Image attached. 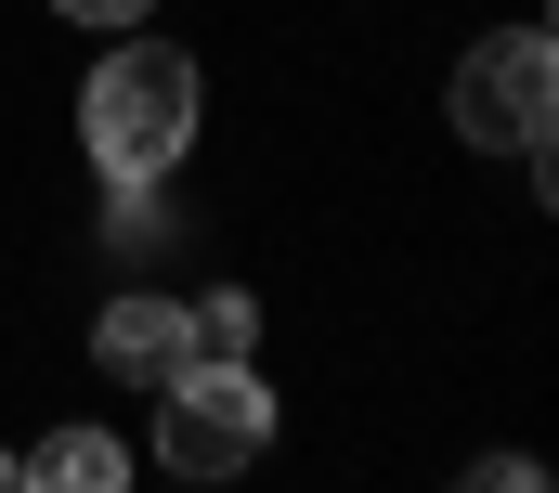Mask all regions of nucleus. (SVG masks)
Listing matches in <instances>:
<instances>
[{"instance_id":"nucleus-1","label":"nucleus","mask_w":559,"mask_h":493,"mask_svg":"<svg viewBox=\"0 0 559 493\" xmlns=\"http://www.w3.org/2000/svg\"><path fill=\"white\" fill-rule=\"evenodd\" d=\"M195 52L182 39H118L105 65H92V92H79V143H92V169L105 182H169L182 169V143H195Z\"/></svg>"},{"instance_id":"nucleus-9","label":"nucleus","mask_w":559,"mask_h":493,"mask_svg":"<svg viewBox=\"0 0 559 493\" xmlns=\"http://www.w3.org/2000/svg\"><path fill=\"white\" fill-rule=\"evenodd\" d=\"M52 13H66V26H143L156 0H52Z\"/></svg>"},{"instance_id":"nucleus-3","label":"nucleus","mask_w":559,"mask_h":493,"mask_svg":"<svg viewBox=\"0 0 559 493\" xmlns=\"http://www.w3.org/2000/svg\"><path fill=\"white\" fill-rule=\"evenodd\" d=\"M455 143L481 156H547V118H559V39L547 26H495L468 65H455Z\"/></svg>"},{"instance_id":"nucleus-10","label":"nucleus","mask_w":559,"mask_h":493,"mask_svg":"<svg viewBox=\"0 0 559 493\" xmlns=\"http://www.w3.org/2000/svg\"><path fill=\"white\" fill-rule=\"evenodd\" d=\"M0 493H13V455H0Z\"/></svg>"},{"instance_id":"nucleus-2","label":"nucleus","mask_w":559,"mask_h":493,"mask_svg":"<svg viewBox=\"0 0 559 493\" xmlns=\"http://www.w3.org/2000/svg\"><path fill=\"white\" fill-rule=\"evenodd\" d=\"M274 455V389L248 364H182L169 389H156V468L169 481H235V468H261Z\"/></svg>"},{"instance_id":"nucleus-5","label":"nucleus","mask_w":559,"mask_h":493,"mask_svg":"<svg viewBox=\"0 0 559 493\" xmlns=\"http://www.w3.org/2000/svg\"><path fill=\"white\" fill-rule=\"evenodd\" d=\"M13 493H131V442H118V429H92V416H66L52 442H26V455H13Z\"/></svg>"},{"instance_id":"nucleus-8","label":"nucleus","mask_w":559,"mask_h":493,"mask_svg":"<svg viewBox=\"0 0 559 493\" xmlns=\"http://www.w3.org/2000/svg\"><path fill=\"white\" fill-rule=\"evenodd\" d=\"M455 493H547L534 455H481V468H455Z\"/></svg>"},{"instance_id":"nucleus-7","label":"nucleus","mask_w":559,"mask_h":493,"mask_svg":"<svg viewBox=\"0 0 559 493\" xmlns=\"http://www.w3.org/2000/svg\"><path fill=\"white\" fill-rule=\"evenodd\" d=\"M182 325H195V364H248V338H261V299H182Z\"/></svg>"},{"instance_id":"nucleus-6","label":"nucleus","mask_w":559,"mask_h":493,"mask_svg":"<svg viewBox=\"0 0 559 493\" xmlns=\"http://www.w3.org/2000/svg\"><path fill=\"white\" fill-rule=\"evenodd\" d=\"M105 260H169V182H118L105 195Z\"/></svg>"},{"instance_id":"nucleus-11","label":"nucleus","mask_w":559,"mask_h":493,"mask_svg":"<svg viewBox=\"0 0 559 493\" xmlns=\"http://www.w3.org/2000/svg\"><path fill=\"white\" fill-rule=\"evenodd\" d=\"M182 493H209V481H182Z\"/></svg>"},{"instance_id":"nucleus-4","label":"nucleus","mask_w":559,"mask_h":493,"mask_svg":"<svg viewBox=\"0 0 559 493\" xmlns=\"http://www.w3.org/2000/svg\"><path fill=\"white\" fill-rule=\"evenodd\" d=\"M92 364L118 376V389H169V376L195 364V325H182V299H156V286L105 299V325H92Z\"/></svg>"}]
</instances>
